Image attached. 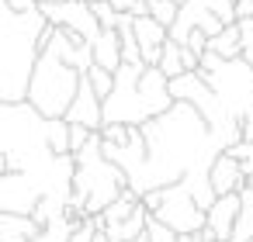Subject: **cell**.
<instances>
[{"mask_svg":"<svg viewBox=\"0 0 253 242\" xmlns=\"http://www.w3.org/2000/svg\"><path fill=\"white\" fill-rule=\"evenodd\" d=\"M42 138H45V149L52 156H73L70 152V121L66 118H49L42 125Z\"/></svg>","mask_w":253,"mask_h":242,"instance_id":"2e32d148","label":"cell"},{"mask_svg":"<svg viewBox=\"0 0 253 242\" xmlns=\"http://www.w3.org/2000/svg\"><path fill=\"white\" fill-rule=\"evenodd\" d=\"M132 35H135V42H139L142 63H146V66H156L160 49H163L167 38H170V28L160 25V21H153L149 14H142V18H132Z\"/></svg>","mask_w":253,"mask_h":242,"instance_id":"7c38bea8","label":"cell"},{"mask_svg":"<svg viewBox=\"0 0 253 242\" xmlns=\"http://www.w3.org/2000/svg\"><path fill=\"white\" fill-rule=\"evenodd\" d=\"M156 69L167 76V80H173V76H180V73H187L184 69V52H180V42H173V38H167V45L160 49V59H156Z\"/></svg>","mask_w":253,"mask_h":242,"instance_id":"ac0fdd59","label":"cell"},{"mask_svg":"<svg viewBox=\"0 0 253 242\" xmlns=\"http://www.w3.org/2000/svg\"><path fill=\"white\" fill-rule=\"evenodd\" d=\"M250 242H253V235H250Z\"/></svg>","mask_w":253,"mask_h":242,"instance_id":"f1b7e54d","label":"cell"},{"mask_svg":"<svg viewBox=\"0 0 253 242\" xmlns=\"http://www.w3.org/2000/svg\"><path fill=\"white\" fill-rule=\"evenodd\" d=\"M45 228L35 221V214L21 211H0V242H35Z\"/></svg>","mask_w":253,"mask_h":242,"instance_id":"5bb4252c","label":"cell"},{"mask_svg":"<svg viewBox=\"0 0 253 242\" xmlns=\"http://www.w3.org/2000/svg\"><path fill=\"white\" fill-rule=\"evenodd\" d=\"M205 52H215L218 59H239V25H225L218 35H211Z\"/></svg>","mask_w":253,"mask_h":242,"instance_id":"e0dca14e","label":"cell"},{"mask_svg":"<svg viewBox=\"0 0 253 242\" xmlns=\"http://www.w3.org/2000/svg\"><path fill=\"white\" fill-rule=\"evenodd\" d=\"M173 104L170 97V80L156 66H128L122 63L115 69V87L101 101L104 121H122V125H146L149 118L163 114Z\"/></svg>","mask_w":253,"mask_h":242,"instance_id":"277c9868","label":"cell"},{"mask_svg":"<svg viewBox=\"0 0 253 242\" xmlns=\"http://www.w3.org/2000/svg\"><path fill=\"white\" fill-rule=\"evenodd\" d=\"M49 21L42 7L14 11L0 0V104H25L28 76L39 59Z\"/></svg>","mask_w":253,"mask_h":242,"instance_id":"7a4b0ae2","label":"cell"},{"mask_svg":"<svg viewBox=\"0 0 253 242\" xmlns=\"http://www.w3.org/2000/svg\"><path fill=\"white\" fill-rule=\"evenodd\" d=\"M90 52H94V66L115 73L122 66V38H118V28H101L97 38L90 42Z\"/></svg>","mask_w":253,"mask_h":242,"instance_id":"9a60e30c","label":"cell"},{"mask_svg":"<svg viewBox=\"0 0 253 242\" xmlns=\"http://www.w3.org/2000/svg\"><path fill=\"white\" fill-rule=\"evenodd\" d=\"M177 242H208V235L205 232H180Z\"/></svg>","mask_w":253,"mask_h":242,"instance_id":"d4e9b609","label":"cell"},{"mask_svg":"<svg viewBox=\"0 0 253 242\" xmlns=\"http://www.w3.org/2000/svg\"><path fill=\"white\" fill-rule=\"evenodd\" d=\"M70 125H84V128H90V132H97L101 125H104V111H101V97L94 94V87H90V80H87V73L80 76V87H77V94H73V101H70V107H66V114H63Z\"/></svg>","mask_w":253,"mask_h":242,"instance_id":"9c48e42d","label":"cell"},{"mask_svg":"<svg viewBox=\"0 0 253 242\" xmlns=\"http://www.w3.org/2000/svg\"><path fill=\"white\" fill-rule=\"evenodd\" d=\"M146 4H149V0H146Z\"/></svg>","mask_w":253,"mask_h":242,"instance_id":"f546056e","label":"cell"},{"mask_svg":"<svg viewBox=\"0 0 253 242\" xmlns=\"http://www.w3.org/2000/svg\"><path fill=\"white\" fill-rule=\"evenodd\" d=\"M208 183H211V194H239L243 183H246V173H243V163L232 156V152H215V159L208 163Z\"/></svg>","mask_w":253,"mask_h":242,"instance_id":"8fae6325","label":"cell"},{"mask_svg":"<svg viewBox=\"0 0 253 242\" xmlns=\"http://www.w3.org/2000/svg\"><path fill=\"white\" fill-rule=\"evenodd\" d=\"M39 4H66V0H39Z\"/></svg>","mask_w":253,"mask_h":242,"instance_id":"4316f807","label":"cell"},{"mask_svg":"<svg viewBox=\"0 0 253 242\" xmlns=\"http://www.w3.org/2000/svg\"><path fill=\"white\" fill-rule=\"evenodd\" d=\"M208 242H218V239H208Z\"/></svg>","mask_w":253,"mask_h":242,"instance_id":"83f0119b","label":"cell"},{"mask_svg":"<svg viewBox=\"0 0 253 242\" xmlns=\"http://www.w3.org/2000/svg\"><path fill=\"white\" fill-rule=\"evenodd\" d=\"M94 135H97V132H90V128H84V125H70V152H80Z\"/></svg>","mask_w":253,"mask_h":242,"instance_id":"603a6c76","label":"cell"},{"mask_svg":"<svg viewBox=\"0 0 253 242\" xmlns=\"http://www.w3.org/2000/svg\"><path fill=\"white\" fill-rule=\"evenodd\" d=\"M156 221H163L170 232H205V207L191 197V190L177 180L160 187V204L149 211Z\"/></svg>","mask_w":253,"mask_h":242,"instance_id":"52a82bcc","label":"cell"},{"mask_svg":"<svg viewBox=\"0 0 253 242\" xmlns=\"http://www.w3.org/2000/svg\"><path fill=\"white\" fill-rule=\"evenodd\" d=\"M239 59L253 69V18H239Z\"/></svg>","mask_w":253,"mask_h":242,"instance_id":"ffe728a7","label":"cell"},{"mask_svg":"<svg viewBox=\"0 0 253 242\" xmlns=\"http://www.w3.org/2000/svg\"><path fill=\"white\" fill-rule=\"evenodd\" d=\"M80 69L63 63L49 45L39 49V59L32 66V76H28V94H25V104L39 114V118H63L77 87H80Z\"/></svg>","mask_w":253,"mask_h":242,"instance_id":"5b68a950","label":"cell"},{"mask_svg":"<svg viewBox=\"0 0 253 242\" xmlns=\"http://www.w3.org/2000/svg\"><path fill=\"white\" fill-rule=\"evenodd\" d=\"M87 80H90V87H94V94L104 101L108 94H111V87H115V73H108V69H101V66H90L87 69Z\"/></svg>","mask_w":253,"mask_h":242,"instance_id":"44dd1931","label":"cell"},{"mask_svg":"<svg viewBox=\"0 0 253 242\" xmlns=\"http://www.w3.org/2000/svg\"><path fill=\"white\" fill-rule=\"evenodd\" d=\"M177 11H180V0H149V18L167 28L177 21Z\"/></svg>","mask_w":253,"mask_h":242,"instance_id":"d6986e66","label":"cell"},{"mask_svg":"<svg viewBox=\"0 0 253 242\" xmlns=\"http://www.w3.org/2000/svg\"><path fill=\"white\" fill-rule=\"evenodd\" d=\"M239 214V194H218L208 207H205V235L229 242L232 239V225Z\"/></svg>","mask_w":253,"mask_h":242,"instance_id":"30bf717a","label":"cell"},{"mask_svg":"<svg viewBox=\"0 0 253 242\" xmlns=\"http://www.w3.org/2000/svg\"><path fill=\"white\" fill-rule=\"evenodd\" d=\"M122 190H128V176L118 163H111L101 149V138L94 135L80 152H73V183L70 197L63 204V214L70 221H84L101 214Z\"/></svg>","mask_w":253,"mask_h":242,"instance_id":"3957f363","label":"cell"},{"mask_svg":"<svg viewBox=\"0 0 253 242\" xmlns=\"http://www.w3.org/2000/svg\"><path fill=\"white\" fill-rule=\"evenodd\" d=\"M39 7H42V14H45L49 25L66 28V32H73V35H80V38H87V42H94L97 32H101L97 14H94V7L87 4V0H66V4H39Z\"/></svg>","mask_w":253,"mask_h":242,"instance_id":"ba28073f","label":"cell"},{"mask_svg":"<svg viewBox=\"0 0 253 242\" xmlns=\"http://www.w3.org/2000/svg\"><path fill=\"white\" fill-rule=\"evenodd\" d=\"M94 242H108V235H104V232H101V228H97V235H94ZM135 242H149V239H146V235H142V239H135Z\"/></svg>","mask_w":253,"mask_h":242,"instance_id":"484cf974","label":"cell"},{"mask_svg":"<svg viewBox=\"0 0 253 242\" xmlns=\"http://www.w3.org/2000/svg\"><path fill=\"white\" fill-rule=\"evenodd\" d=\"M139 128L146 138V159L128 176V190H135L139 197L146 190L184 180V173L191 166L208 163V159H215V152H222L211 142L208 121L184 101H173L163 114L149 118Z\"/></svg>","mask_w":253,"mask_h":242,"instance_id":"6da1fadb","label":"cell"},{"mask_svg":"<svg viewBox=\"0 0 253 242\" xmlns=\"http://www.w3.org/2000/svg\"><path fill=\"white\" fill-rule=\"evenodd\" d=\"M225 152H232V156L243 163V173H246V180H253V142H236V145H229Z\"/></svg>","mask_w":253,"mask_h":242,"instance_id":"7402d4cb","label":"cell"},{"mask_svg":"<svg viewBox=\"0 0 253 242\" xmlns=\"http://www.w3.org/2000/svg\"><path fill=\"white\" fill-rule=\"evenodd\" d=\"M225 25H236V0H180L177 21L170 25V38L184 42L187 32H194V28L211 38Z\"/></svg>","mask_w":253,"mask_h":242,"instance_id":"8992f818","label":"cell"},{"mask_svg":"<svg viewBox=\"0 0 253 242\" xmlns=\"http://www.w3.org/2000/svg\"><path fill=\"white\" fill-rule=\"evenodd\" d=\"M180 52H184V69H198V63H201V56H198V52H191L187 45H180Z\"/></svg>","mask_w":253,"mask_h":242,"instance_id":"cb8c5ba5","label":"cell"},{"mask_svg":"<svg viewBox=\"0 0 253 242\" xmlns=\"http://www.w3.org/2000/svg\"><path fill=\"white\" fill-rule=\"evenodd\" d=\"M94 221H97V218H94ZM146 225H149V211H146L142 197H139V204H135L132 214H125V218H118V221H97V228L108 235V242H135V239L146 235Z\"/></svg>","mask_w":253,"mask_h":242,"instance_id":"4fadbf2b","label":"cell"}]
</instances>
